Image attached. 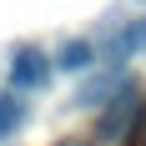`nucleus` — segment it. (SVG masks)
<instances>
[{
	"instance_id": "obj_1",
	"label": "nucleus",
	"mask_w": 146,
	"mask_h": 146,
	"mask_svg": "<svg viewBox=\"0 0 146 146\" xmlns=\"http://www.w3.org/2000/svg\"><path fill=\"white\" fill-rule=\"evenodd\" d=\"M141 86L136 81H121V91L111 96V106H106V116L96 121V136L101 141H116V136H126V131H136V121H141Z\"/></svg>"
},
{
	"instance_id": "obj_2",
	"label": "nucleus",
	"mask_w": 146,
	"mask_h": 146,
	"mask_svg": "<svg viewBox=\"0 0 146 146\" xmlns=\"http://www.w3.org/2000/svg\"><path fill=\"white\" fill-rule=\"evenodd\" d=\"M45 76H50V60L35 50V45H20L10 56V86L15 91H35V86H45Z\"/></svg>"
},
{
	"instance_id": "obj_3",
	"label": "nucleus",
	"mask_w": 146,
	"mask_h": 146,
	"mask_svg": "<svg viewBox=\"0 0 146 146\" xmlns=\"http://www.w3.org/2000/svg\"><path fill=\"white\" fill-rule=\"evenodd\" d=\"M141 50H146V15H136V20H126L116 30V40H111V66H121L126 56H141Z\"/></svg>"
},
{
	"instance_id": "obj_4",
	"label": "nucleus",
	"mask_w": 146,
	"mask_h": 146,
	"mask_svg": "<svg viewBox=\"0 0 146 146\" xmlns=\"http://www.w3.org/2000/svg\"><path fill=\"white\" fill-rule=\"evenodd\" d=\"M91 60H96V40H66L56 50V66H60V71H86Z\"/></svg>"
},
{
	"instance_id": "obj_5",
	"label": "nucleus",
	"mask_w": 146,
	"mask_h": 146,
	"mask_svg": "<svg viewBox=\"0 0 146 146\" xmlns=\"http://www.w3.org/2000/svg\"><path fill=\"white\" fill-rule=\"evenodd\" d=\"M25 126V101H15V86L0 91V136H10Z\"/></svg>"
},
{
	"instance_id": "obj_6",
	"label": "nucleus",
	"mask_w": 146,
	"mask_h": 146,
	"mask_svg": "<svg viewBox=\"0 0 146 146\" xmlns=\"http://www.w3.org/2000/svg\"><path fill=\"white\" fill-rule=\"evenodd\" d=\"M111 91H121V86H116V76H96V81H86V86L76 91V106H101Z\"/></svg>"
},
{
	"instance_id": "obj_7",
	"label": "nucleus",
	"mask_w": 146,
	"mask_h": 146,
	"mask_svg": "<svg viewBox=\"0 0 146 146\" xmlns=\"http://www.w3.org/2000/svg\"><path fill=\"white\" fill-rule=\"evenodd\" d=\"M131 141H136V146H146V111H141V121H136V131H131Z\"/></svg>"
}]
</instances>
